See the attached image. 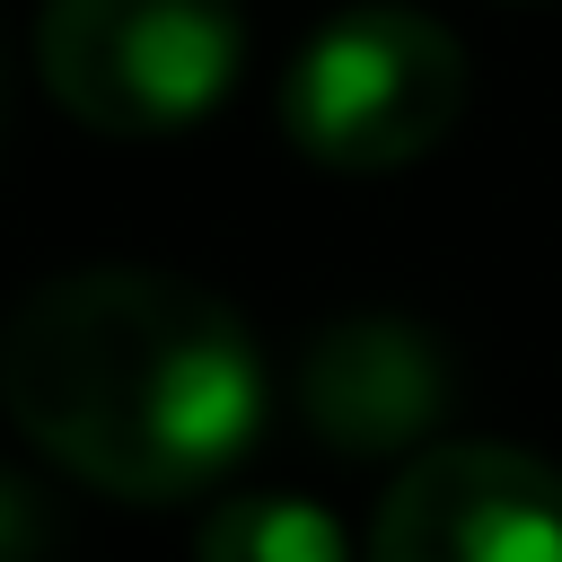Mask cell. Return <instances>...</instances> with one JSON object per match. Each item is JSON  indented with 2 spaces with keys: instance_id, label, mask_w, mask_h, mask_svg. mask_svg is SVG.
<instances>
[{
  "instance_id": "6da1fadb",
  "label": "cell",
  "mask_w": 562,
  "mask_h": 562,
  "mask_svg": "<svg viewBox=\"0 0 562 562\" xmlns=\"http://www.w3.org/2000/svg\"><path fill=\"white\" fill-rule=\"evenodd\" d=\"M9 422L114 501H184L263 430V351L228 299L97 263L61 272L0 325Z\"/></svg>"
},
{
  "instance_id": "52a82bcc",
  "label": "cell",
  "mask_w": 562,
  "mask_h": 562,
  "mask_svg": "<svg viewBox=\"0 0 562 562\" xmlns=\"http://www.w3.org/2000/svg\"><path fill=\"white\" fill-rule=\"evenodd\" d=\"M0 114H9V61H0Z\"/></svg>"
},
{
  "instance_id": "277c9868",
  "label": "cell",
  "mask_w": 562,
  "mask_h": 562,
  "mask_svg": "<svg viewBox=\"0 0 562 562\" xmlns=\"http://www.w3.org/2000/svg\"><path fill=\"white\" fill-rule=\"evenodd\" d=\"M369 562H562V474L527 448H422L378 501Z\"/></svg>"
},
{
  "instance_id": "5b68a950",
  "label": "cell",
  "mask_w": 562,
  "mask_h": 562,
  "mask_svg": "<svg viewBox=\"0 0 562 562\" xmlns=\"http://www.w3.org/2000/svg\"><path fill=\"white\" fill-rule=\"evenodd\" d=\"M299 413L342 457L422 448L448 413V351L404 316H342L299 351Z\"/></svg>"
},
{
  "instance_id": "3957f363",
  "label": "cell",
  "mask_w": 562,
  "mask_h": 562,
  "mask_svg": "<svg viewBox=\"0 0 562 562\" xmlns=\"http://www.w3.org/2000/svg\"><path fill=\"white\" fill-rule=\"evenodd\" d=\"M246 61L228 0H44L35 70L53 105L105 140H167L202 123Z\"/></svg>"
},
{
  "instance_id": "8992f818",
  "label": "cell",
  "mask_w": 562,
  "mask_h": 562,
  "mask_svg": "<svg viewBox=\"0 0 562 562\" xmlns=\"http://www.w3.org/2000/svg\"><path fill=\"white\" fill-rule=\"evenodd\" d=\"M193 562H351V553H342L334 509H316L299 492H246L202 518Z\"/></svg>"
},
{
  "instance_id": "7a4b0ae2",
  "label": "cell",
  "mask_w": 562,
  "mask_h": 562,
  "mask_svg": "<svg viewBox=\"0 0 562 562\" xmlns=\"http://www.w3.org/2000/svg\"><path fill=\"white\" fill-rule=\"evenodd\" d=\"M465 105V53L439 18L369 0L325 18L299 61L281 70V132L299 158L342 167V176H386L413 167L422 149L448 140Z\"/></svg>"
}]
</instances>
